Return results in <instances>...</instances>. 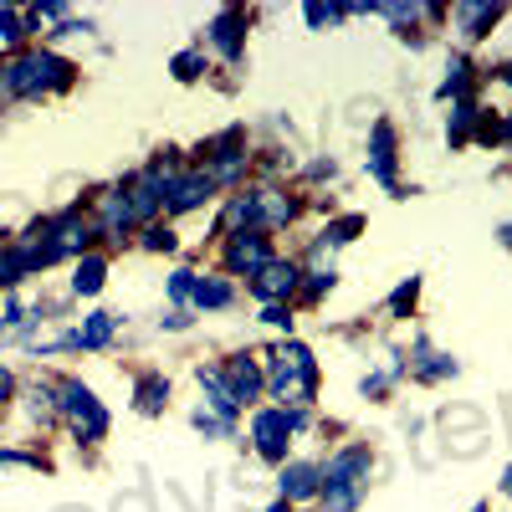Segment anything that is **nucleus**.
<instances>
[{
    "label": "nucleus",
    "mask_w": 512,
    "mask_h": 512,
    "mask_svg": "<svg viewBox=\"0 0 512 512\" xmlns=\"http://www.w3.org/2000/svg\"><path fill=\"white\" fill-rule=\"evenodd\" d=\"M11 395H16V374H11V369H0V405H6Z\"/></svg>",
    "instance_id": "obj_33"
},
{
    "label": "nucleus",
    "mask_w": 512,
    "mask_h": 512,
    "mask_svg": "<svg viewBox=\"0 0 512 512\" xmlns=\"http://www.w3.org/2000/svg\"><path fill=\"white\" fill-rule=\"evenodd\" d=\"M190 292H195V272H175V277H169V297H175V303H190Z\"/></svg>",
    "instance_id": "obj_31"
},
{
    "label": "nucleus",
    "mask_w": 512,
    "mask_h": 512,
    "mask_svg": "<svg viewBox=\"0 0 512 512\" xmlns=\"http://www.w3.org/2000/svg\"><path fill=\"white\" fill-rule=\"evenodd\" d=\"M415 354H420V364H415L420 379H451V374H456V359H451V354H431L425 344H415Z\"/></svg>",
    "instance_id": "obj_21"
},
{
    "label": "nucleus",
    "mask_w": 512,
    "mask_h": 512,
    "mask_svg": "<svg viewBox=\"0 0 512 512\" xmlns=\"http://www.w3.org/2000/svg\"><path fill=\"white\" fill-rule=\"evenodd\" d=\"M267 390H272V400H282V410L313 405V395H318V364H313V354L287 338L277 354H267Z\"/></svg>",
    "instance_id": "obj_1"
},
{
    "label": "nucleus",
    "mask_w": 512,
    "mask_h": 512,
    "mask_svg": "<svg viewBox=\"0 0 512 512\" xmlns=\"http://www.w3.org/2000/svg\"><path fill=\"white\" fill-rule=\"evenodd\" d=\"M369 472H374V451L369 446H344L328 466H323V507L328 512H354L364 502V487H369Z\"/></svg>",
    "instance_id": "obj_2"
},
{
    "label": "nucleus",
    "mask_w": 512,
    "mask_h": 512,
    "mask_svg": "<svg viewBox=\"0 0 512 512\" xmlns=\"http://www.w3.org/2000/svg\"><path fill=\"white\" fill-rule=\"evenodd\" d=\"M297 287H303V267L282 262V256H272V262L251 277V292L262 297V303H282V297H292Z\"/></svg>",
    "instance_id": "obj_7"
},
{
    "label": "nucleus",
    "mask_w": 512,
    "mask_h": 512,
    "mask_svg": "<svg viewBox=\"0 0 512 512\" xmlns=\"http://www.w3.org/2000/svg\"><path fill=\"white\" fill-rule=\"evenodd\" d=\"M267 512H297V507H292V502H272Z\"/></svg>",
    "instance_id": "obj_36"
},
{
    "label": "nucleus",
    "mask_w": 512,
    "mask_h": 512,
    "mask_svg": "<svg viewBox=\"0 0 512 512\" xmlns=\"http://www.w3.org/2000/svg\"><path fill=\"white\" fill-rule=\"evenodd\" d=\"M466 72H472V67H466V57H451V67H446V82L436 88V98H441V103H446V98H461V88H466Z\"/></svg>",
    "instance_id": "obj_23"
},
{
    "label": "nucleus",
    "mask_w": 512,
    "mask_h": 512,
    "mask_svg": "<svg viewBox=\"0 0 512 512\" xmlns=\"http://www.w3.org/2000/svg\"><path fill=\"white\" fill-rule=\"evenodd\" d=\"M134 400H139V415H164L169 379H164V374H144V379H139V390H134Z\"/></svg>",
    "instance_id": "obj_20"
},
{
    "label": "nucleus",
    "mask_w": 512,
    "mask_h": 512,
    "mask_svg": "<svg viewBox=\"0 0 512 512\" xmlns=\"http://www.w3.org/2000/svg\"><path fill=\"white\" fill-rule=\"evenodd\" d=\"M128 226H134V210H128V195H123V185H118V190H108V195H103V210H98V231L123 241V231H128Z\"/></svg>",
    "instance_id": "obj_15"
},
{
    "label": "nucleus",
    "mask_w": 512,
    "mask_h": 512,
    "mask_svg": "<svg viewBox=\"0 0 512 512\" xmlns=\"http://www.w3.org/2000/svg\"><path fill=\"white\" fill-rule=\"evenodd\" d=\"M231 303H236V287H231L226 277H195L190 308H200V313H221V308H231Z\"/></svg>",
    "instance_id": "obj_14"
},
{
    "label": "nucleus",
    "mask_w": 512,
    "mask_h": 512,
    "mask_svg": "<svg viewBox=\"0 0 512 512\" xmlns=\"http://www.w3.org/2000/svg\"><path fill=\"white\" fill-rule=\"evenodd\" d=\"M497 77H502V82H507V88H512V62H507V67H502V72H497Z\"/></svg>",
    "instance_id": "obj_39"
},
{
    "label": "nucleus",
    "mask_w": 512,
    "mask_h": 512,
    "mask_svg": "<svg viewBox=\"0 0 512 512\" xmlns=\"http://www.w3.org/2000/svg\"><path fill=\"white\" fill-rule=\"evenodd\" d=\"M185 323H190V313H185V308H175V313H169V318H164V328H175V333H180Z\"/></svg>",
    "instance_id": "obj_34"
},
{
    "label": "nucleus",
    "mask_w": 512,
    "mask_h": 512,
    "mask_svg": "<svg viewBox=\"0 0 512 512\" xmlns=\"http://www.w3.org/2000/svg\"><path fill=\"white\" fill-rule=\"evenodd\" d=\"M26 31H31V21H26L21 11H11V6L0 11V36H6V41H21Z\"/></svg>",
    "instance_id": "obj_26"
},
{
    "label": "nucleus",
    "mask_w": 512,
    "mask_h": 512,
    "mask_svg": "<svg viewBox=\"0 0 512 512\" xmlns=\"http://www.w3.org/2000/svg\"><path fill=\"white\" fill-rule=\"evenodd\" d=\"M395 159H400V154H395V128L379 118V123L369 128V175H374L384 190H390V195H400V180H395Z\"/></svg>",
    "instance_id": "obj_8"
},
{
    "label": "nucleus",
    "mask_w": 512,
    "mask_h": 512,
    "mask_svg": "<svg viewBox=\"0 0 512 512\" xmlns=\"http://www.w3.org/2000/svg\"><path fill=\"white\" fill-rule=\"evenodd\" d=\"M200 67H205V57H200V52H180V57H175V77H180V82H195V77H200Z\"/></svg>",
    "instance_id": "obj_29"
},
{
    "label": "nucleus",
    "mask_w": 512,
    "mask_h": 512,
    "mask_svg": "<svg viewBox=\"0 0 512 512\" xmlns=\"http://www.w3.org/2000/svg\"><path fill=\"white\" fill-rule=\"evenodd\" d=\"M103 282H108V262H103V256H82L77 272H72V292L77 297H98Z\"/></svg>",
    "instance_id": "obj_18"
},
{
    "label": "nucleus",
    "mask_w": 512,
    "mask_h": 512,
    "mask_svg": "<svg viewBox=\"0 0 512 512\" xmlns=\"http://www.w3.org/2000/svg\"><path fill=\"white\" fill-rule=\"evenodd\" d=\"M308 425V410H256L251 420V441H256V456L262 461H287V441L292 431H303Z\"/></svg>",
    "instance_id": "obj_5"
},
{
    "label": "nucleus",
    "mask_w": 512,
    "mask_h": 512,
    "mask_svg": "<svg viewBox=\"0 0 512 512\" xmlns=\"http://www.w3.org/2000/svg\"><path fill=\"white\" fill-rule=\"evenodd\" d=\"M482 118V108L472 103V98H456L451 103V123H446V139H451V149H461L466 139H472V123Z\"/></svg>",
    "instance_id": "obj_19"
},
{
    "label": "nucleus",
    "mask_w": 512,
    "mask_h": 512,
    "mask_svg": "<svg viewBox=\"0 0 512 512\" xmlns=\"http://www.w3.org/2000/svg\"><path fill=\"white\" fill-rule=\"evenodd\" d=\"M200 384H205V405H210V415H221L226 425H236V415H241V405H236V395H231V384H226V369H200Z\"/></svg>",
    "instance_id": "obj_13"
},
{
    "label": "nucleus",
    "mask_w": 512,
    "mask_h": 512,
    "mask_svg": "<svg viewBox=\"0 0 512 512\" xmlns=\"http://www.w3.org/2000/svg\"><path fill=\"white\" fill-rule=\"evenodd\" d=\"M267 262H272V246H267L262 231H236V236H231V246H226V267H231V277H256Z\"/></svg>",
    "instance_id": "obj_6"
},
{
    "label": "nucleus",
    "mask_w": 512,
    "mask_h": 512,
    "mask_svg": "<svg viewBox=\"0 0 512 512\" xmlns=\"http://www.w3.org/2000/svg\"><path fill=\"white\" fill-rule=\"evenodd\" d=\"M277 487H282V502H308L323 492V466L318 461H282Z\"/></svg>",
    "instance_id": "obj_9"
},
{
    "label": "nucleus",
    "mask_w": 512,
    "mask_h": 512,
    "mask_svg": "<svg viewBox=\"0 0 512 512\" xmlns=\"http://www.w3.org/2000/svg\"><path fill=\"white\" fill-rule=\"evenodd\" d=\"M57 410L72 420V431H77V441H103L108 436V410L98 405V395L88 390L82 379H62L57 384Z\"/></svg>",
    "instance_id": "obj_4"
},
{
    "label": "nucleus",
    "mask_w": 512,
    "mask_h": 512,
    "mask_svg": "<svg viewBox=\"0 0 512 512\" xmlns=\"http://www.w3.org/2000/svg\"><path fill=\"white\" fill-rule=\"evenodd\" d=\"M497 134H502V139H507V144H512V118H507V123H502V128H497Z\"/></svg>",
    "instance_id": "obj_37"
},
{
    "label": "nucleus",
    "mask_w": 512,
    "mask_h": 512,
    "mask_svg": "<svg viewBox=\"0 0 512 512\" xmlns=\"http://www.w3.org/2000/svg\"><path fill=\"white\" fill-rule=\"evenodd\" d=\"M333 282H338L333 272H308V282H303V303H318L323 292H333Z\"/></svg>",
    "instance_id": "obj_27"
},
{
    "label": "nucleus",
    "mask_w": 512,
    "mask_h": 512,
    "mask_svg": "<svg viewBox=\"0 0 512 512\" xmlns=\"http://www.w3.org/2000/svg\"><path fill=\"white\" fill-rule=\"evenodd\" d=\"M6 98H11V67L0 62V103H6Z\"/></svg>",
    "instance_id": "obj_35"
},
{
    "label": "nucleus",
    "mask_w": 512,
    "mask_h": 512,
    "mask_svg": "<svg viewBox=\"0 0 512 512\" xmlns=\"http://www.w3.org/2000/svg\"><path fill=\"white\" fill-rule=\"evenodd\" d=\"M415 297H420V277H405V282L390 292V313H395V318H405V313L415 308Z\"/></svg>",
    "instance_id": "obj_24"
},
{
    "label": "nucleus",
    "mask_w": 512,
    "mask_h": 512,
    "mask_svg": "<svg viewBox=\"0 0 512 512\" xmlns=\"http://www.w3.org/2000/svg\"><path fill=\"white\" fill-rule=\"evenodd\" d=\"M72 62L57 57V52H26L11 62V93L16 98H41V93H52V88H67L72 82Z\"/></svg>",
    "instance_id": "obj_3"
},
{
    "label": "nucleus",
    "mask_w": 512,
    "mask_h": 512,
    "mask_svg": "<svg viewBox=\"0 0 512 512\" xmlns=\"http://www.w3.org/2000/svg\"><path fill=\"white\" fill-rule=\"evenodd\" d=\"M144 246H149V251H175L180 241H175V231H164V226H149V231H144Z\"/></svg>",
    "instance_id": "obj_30"
},
{
    "label": "nucleus",
    "mask_w": 512,
    "mask_h": 512,
    "mask_svg": "<svg viewBox=\"0 0 512 512\" xmlns=\"http://www.w3.org/2000/svg\"><path fill=\"white\" fill-rule=\"evenodd\" d=\"M303 16H308V26L318 31V26H333V21H344L349 11H344V6H323V0H313V6H308Z\"/></svg>",
    "instance_id": "obj_25"
},
{
    "label": "nucleus",
    "mask_w": 512,
    "mask_h": 512,
    "mask_svg": "<svg viewBox=\"0 0 512 512\" xmlns=\"http://www.w3.org/2000/svg\"><path fill=\"white\" fill-rule=\"evenodd\" d=\"M210 41H216V52L236 67L241 62V52H246V16L231 6V11H221L216 21H210Z\"/></svg>",
    "instance_id": "obj_11"
},
{
    "label": "nucleus",
    "mask_w": 512,
    "mask_h": 512,
    "mask_svg": "<svg viewBox=\"0 0 512 512\" xmlns=\"http://www.w3.org/2000/svg\"><path fill=\"white\" fill-rule=\"evenodd\" d=\"M497 21H502V6H456V26L466 41H482Z\"/></svg>",
    "instance_id": "obj_17"
},
{
    "label": "nucleus",
    "mask_w": 512,
    "mask_h": 512,
    "mask_svg": "<svg viewBox=\"0 0 512 512\" xmlns=\"http://www.w3.org/2000/svg\"><path fill=\"white\" fill-rule=\"evenodd\" d=\"M226 384H231V395H236V405H251L256 395L267 390V369L256 364V359H246V354H236V359L226 364Z\"/></svg>",
    "instance_id": "obj_12"
},
{
    "label": "nucleus",
    "mask_w": 512,
    "mask_h": 512,
    "mask_svg": "<svg viewBox=\"0 0 512 512\" xmlns=\"http://www.w3.org/2000/svg\"><path fill=\"white\" fill-rule=\"evenodd\" d=\"M210 195H216V180L210 175H180L164 190V205H169V216H185V210H200Z\"/></svg>",
    "instance_id": "obj_10"
},
{
    "label": "nucleus",
    "mask_w": 512,
    "mask_h": 512,
    "mask_svg": "<svg viewBox=\"0 0 512 512\" xmlns=\"http://www.w3.org/2000/svg\"><path fill=\"white\" fill-rule=\"evenodd\" d=\"M472 512H492V507H487V502H477V507H472Z\"/></svg>",
    "instance_id": "obj_40"
},
{
    "label": "nucleus",
    "mask_w": 512,
    "mask_h": 512,
    "mask_svg": "<svg viewBox=\"0 0 512 512\" xmlns=\"http://www.w3.org/2000/svg\"><path fill=\"white\" fill-rule=\"evenodd\" d=\"M113 328H118V318H113V313H88L72 338H77V349L98 354V349H108V344H113Z\"/></svg>",
    "instance_id": "obj_16"
},
{
    "label": "nucleus",
    "mask_w": 512,
    "mask_h": 512,
    "mask_svg": "<svg viewBox=\"0 0 512 512\" xmlns=\"http://www.w3.org/2000/svg\"><path fill=\"white\" fill-rule=\"evenodd\" d=\"M502 492H507V497H512V466H507V477H502Z\"/></svg>",
    "instance_id": "obj_38"
},
{
    "label": "nucleus",
    "mask_w": 512,
    "mask_h": 512,
    "mask_svg": "<svg viewBox=\"0 0 512 512\" xmlns=\"http://www.w3.org/2000/svg\"><path fill=\"white\" fill-rule=\"evenodd\" d=\"M190 420H195V431H200V436H231V425H226L221 415H210V410H195Z\"/></svg>",
    "instance_id": "obj_28"
},
{
    "label": "nucleus",
    "mask_w": 512,
    "mask_h": 512,
    "mask_svg": "<svg viewBox=\"0 0 512 512\" xmlns=\"http://www.w3.org/2000/svg\"><path fill=\"white\" fill-rule=\"evenodd\" d=\"M262 323H272V328H287V333H292V308H287V303H267V308H262Z\"/></svg>",
    "instance_id": "obj_32"
},
{
    "label": "nucleus",
    "mask_w": 512,
    "mask_h": 512,
    "mask_svg": "<svg viewBox=\"0 0 512 512\" xmlns=\"http://www.w3.org/2000/svg\"><path fill=\"white\" fill-rule=\"evenodd\" d=\"M359 231H364V216H344V221H333V226L318 236V251H328V246H349Z\"/></svg>",
    "instance_id": "obj_22"
}]
</instances>
